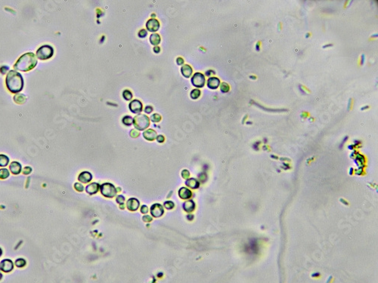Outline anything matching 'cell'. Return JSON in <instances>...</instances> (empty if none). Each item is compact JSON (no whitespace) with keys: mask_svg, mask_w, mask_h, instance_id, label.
<instances>
[{"mask_svg":"<svg viewBox=\"0 0 378 283\" xmlns=\"http://www.w3.org/2000/svg\"><path fill=\"white\" fill-rule=\"evenodd\" d=\"M148 209L147 206L146 205L142 206V208H141V212L143 213V214H146L148 212Z\"/></svg>","mask_w":378,"mask_h":283,"instance_id":"41","label":"cell"},{"mask_svg":"<svg viewBox=\"0 0 378 283\" xmlns=\"http://www.w3.org/2000/svg\"><path fill=\"white\" fill-rule=\"evenodd\" d=\"M150 42H151V44H152V45H158L160 42V35L158 34V33L151 34V36H150Z\"/></svg>","mask_w":378,"mask_h":283,"instance_id":"21","label":"cell"},{"mask_svg":"<svg viewBox=\"0 0 378 283\" xmlns=\"http://www.w3.org/2000/svg\"><path fill=\"white\" fill-rule=\"evenodd\" d=\"M138 36L140 37V38H144V37L147 36L148 32L146 31V30L142 29V30H141L139 32H138Z\"/></svg>","mask_w":378,"mask_h":283,"instance_id":"33","label":"cell"},{"mask_svg":"<svg viewBox=\"0 0 378 283\" xmlns=\"http://www.w3.org/2000/svg\"><path fill=\"white\" fill-rule=\"evenodd\" d=\"M181 72H182V74L185 78H189L191 76L192 73H193V70H192V68L191 67V66H189L188 64H185V65H183L182 67Z\"/></svg>","mask_w":378,"mask_h":283,"instance_id":"18","label":"cell"},{"mask_svg":"<svg viewBox=\"0 0 378 283\" xmlns=\"http://www.w3.org/2000/svg\"><path fill=\"white\" fill-rule=\"evenodd\" d=\"M130 136H131L132 138H137V137L139 136V132H138L136 130L133 129L130 131Z\"/></svg>","mask_w":378,"mask_h":283,"instance_id":"35","label":"cell"},{"mask_svg":"<svg viewBox=\"0 0 378 283\" xmlns=\"http://www.w3.org/2000/svg\"><path fill=\"white\" fill-rule=\"evenodd\" d=\"M10 176L9 171L7 168H0V179H7Z\"/></svg>","mask_w":378,"mask_h":283,"instance_id":"24","label":"cell"},{"mask_svg":"<svg viewBox=\"0 0 378 283\" xmlns=\"http://www.w3.org/2000/svg\"><path fill=\"white\" fill-rule=\"evenodd\" d=\"M146 27L147 30H148L151 32H156L159 30L160 28V23L159 21L156 19H150L148 21L147 24H146Z\"/></svg>","mask_w":378,"mask_h":283,"instance_id":"10","label":"cell"},{"mask_svg":"<svg viewBox=\"0 0 378 283\" xmlns=\"http://www.w3.org/2000/svg\"><path fill=\"white\" fill-rule=\"evenodd\" d=\"M129 107L132 113L138 114L142 111V104L138 100H133L129 103Z\"/></svg>","mask_w":378,"mask_h":283,"instance_id":"8","label":"cell"},{"mask_svg":"<svg viewBox=\"0 0 378 283\" xmlns=\"http://www.w3.org/2000/svg\"><path fill=\"white\" fill-rule=\"evenodd\" d=\"M6 87L12 93H18L23 89L24 79L20 73L15 70H10L8 73L5 79Z\"/></svg>","mask_w":378,"mask_h":283,"instance_id":"1","label":"cell"},{"mask_svg":"<svg viewBox=\"0 0 378 283\" xmlns=\"http://www.w3.org/2000/svg\"><path fill=\"white\" fill-rule=\"evenodd\" d=\"M191 83L197 88H202L205 85V77L201 73H196L191 78Z\"/></svg>","mask_w":378,"mask_h":283,"instance_id":"6","label":"cell"},{"mask_svg":"<svg viewBox=\"0 0 378 283\" xmlns=\"http://www.w3.org/2000/svg\"><path fill=\"white\" fill-rule=\"evenodd\" d=\"M101 193L103 196L108 198H113L117 194V190L113 184L110 183H105L101 186Z\"/></svg>","mask_w":378,"mask_h":283,"instance_id":"5","label":"cell"},{"mask_svg":"<svg viewBox=\"0 0 378 283\" xmlns=\"http://www.w3.org/2000/svg\"><path fill=\"white\" fill-rule=\"evenodd\" d=\"M194 208H195V204L193 200H188L183 204V209L187 212H192L194 210Z\"/></svg>","mask_w":378,"mask_h":283,"instance_id":"19","label":"cell"},{"mask_svg":"<svg viewBox=\"0 0 378 283\" xmlns=\"http://www.w3.org/2000/svg\"><path fill=\"white\" fill-rule=\"evenodd\" d=\"M151 122H159L160 120H161V116L160 114H158V113H154V114H153L151 116Z\"/></svg>","mask_w":378,"mask_h":283,"instance_id":"29","label":"cell"},{"mask_svg":"<svg viewBox=\"0 0 378 283\" xmlns=\"http://www.w3.org/2000/svg\"><path fill=\"white\" fill-rule=\"evenodd\" d=\"M185 184H186L188 187L192 188V189H197L199 186L198 181L194 178L188 179L186 181H185Z\"/></svg>","mask_w":378,"mask_h":283,"instance_id":"20","label":"cell"},{"mask_svg":"<svg viewBox=\"0 0 378 283\" xmlns=\"http://www.w3.org/2000/svg\"><path fill=\"white\" fill-rule=\"evenodd\" d=\"M220 85V81L216 77H210L207 80V86L210 89H216Z\"/></svg>","mask_w":378,"mask_h":283,"instance_id":"14","label":"cell"},{"mask_svg":"<svg viewBox=\"0 0 378 283\" xmlns=\"http://www.w3.org/2000/svg\"><path fill=\"white\" fill-rule=\"evenodd\" d=\"M156 139H157V140H158V142H159V143H163V142L164 141L165 138L163 135H158V136H157Z\"/></svg>","mask_w":378,"mask_h":283,"instance_id":"40","label":"cell"},{"mask_svg":"<svg viewBox=\"0 0 378 283\" xmlns=\"http://www.w3.org/2000/svg\"><path fill=\"white\" fill-rule=\"evenodd\" d=\"M182 176L183 178L186 179L190 176V173H189L188 170H183L182 172Z\"/></svg>","mask_w":378,"mask_h":283,"instance_id":"38","label":"cell"},{"mask_svg":"<svg viewBox=\"0 0 378 283\" xmlns=\"http://www.w3.org/2000/svg\"><path fill=\"white\" fill-rule=\"evenodd\" d=\"M37 64V60L36 55L32 52H28L23 54L17 60L14 66L15 70L23 72H27L33 70Z\"/></svg>","mask_w":378,"mask_h":283,"instance_id":"2","label":"cell"},{"mask_svg":"<svg viewBox=\"0 0 378 283\" xmlns=\"http://www.w3.org/2000/svg\"><path fill=\"white\" fill-rule=\"evenodd\" d=\"M92 179V174L89 172H83L79 174V177H78V180H79L80 182L83 183V184H87V183L90 182Z\"/></svg>","mask_w":378,"mask_h":283,"instance_id":"13","label":"cell"},{"mask_svg":"<svg viewBox=\"0 0 378 283\" xmlns=\"http://www.w3.org/2000/svg\"><path fill=\"white\" fill-rule=\"evenodd\" d=\"M164 213L163 207L160 204H154L151 207V214L154 218H160Z\"/></svg>","mask_w":378,"mask_h":283,"instance_id":"9","label":"cell"},{"mask_svg":"<svg viewBox=\"0 0 378 283\" xmlns=\"http://www.w3.org/2000/svg\"><path fill=\"white\" fill-rule=\"evenodd\" d=\"M139 205H140L139 201H138L137 199H135V198L129 199V200L127 201V203H126V207H127V209H129V211H136V210L139 208Z\"/></svg>","mask_w":378,"mask_h":283,"instance_id":"11","label":"cell"},{"mask_svg":"<svg viewBox=\"0 0 378 283\" xmlns=\"http://www.w3.org/2000/svg\"><path fill=\"white\" fill-rule=\"evenodd\" d=\"M201 95V91L199 89H194L191 92V97L192 99H197Z\"/></svg>","mask_w":378,"mask_h":283,"instance_id":"28","label":"cell"},{"mask_svg":"<svg viewBox=\"0 0 378 283\" xmlns=\"http://www.w3.org/2000/svg\"><path fill=\"white\" fill-rule=\"evenodd\" d=\"M26 261L24 258H17L15 261V265L17 267L19 268H22L25 266V265H26Z\"/></svg>","mask_w":378,"mask_h":283,"instance_id":"26","label":"cell"},{"mask_svg":"<svg viewBox=\"0 0 378 283\" xmlns=\"http://www.w3.org/2000/svg\"><path fill=\"white\" fill-rule=\"evenodd\" d=\"M174 206H175V205L173 202H172V201H167V202H164V207L168 210L173 209Z\"/></svg>","mask_w":378,"mask_h":283,"instance_id":"30","label":"cell"},{"mask_svg":"<svg viewBox=\"0 0 378 283\" xmlns=\"http://www.w3.org/2000/svg\"><path fill=\"white\" fill-rule=\"evenodd\" d=\"M150 125L149 118L144 114H138L133 118V125L136 129L143 131Z\"/></svg>","mask_w":378,"mask_h":283,"instance_id":"3","label":"cell"},{"mask_svg":"<svg viewBox=\"0 0 378 283\" xmlns=\"http://www.w3.org/2000/svg\"><path fill=\"white\" fill-rule=\"evenodd\" d=\"M123 96H124V99L126 100V101H130L132 98H133V94H132V92H130L129 90H124V92H123Z\"/></svg>","mask_w":378,"mask_h":283,"instance_id":"27","label":"cell"},{"mask_svg":"<svg viewBox=\"0 0 378 283\" xmlns=\"http://www.w3.org/2000/svg\"><path fill=\"white\" fill-rule=\"evenodd\" d=\"M53 54H54V49L49 45L41 46L36 51V57L42 60L49 59L53 56Z\"/></svg>","mask_w":378,"mask_h":283,"instance_id":"4","label":"cell"},{"mask_svg":"<svg viewBox=\"0 0 378 283\" xmlns=\"http://www.w3.org/2000/svg\"><path fill=\"white\" fill-rule=\"evenodd\" d=\"M14 269V263L12 260L4 259L0 262V270L5 273H10Z\"/></svg>","mask_w":378,"mask_h":283,"instance_id":"7","label":"cell"},{"mask_svg":"<svg viewBox=\"0 0 378 283\" xmlns=\"http://www.w3.org/2000/svg\"><path fill=\"white\" fill-rule=\"evenodd\" d=\"M14 101H15L17 104H22L26 101V97H25L24 94H15V97H14Z\"/></svg>","mask_w":378,"mask_h":283,"instance_id":"22","label":"cell"},{"mask_svg":"<svg viewBox=\"0 0 378 283\" xmlns=\"http://www.w3.org/2000/svg\"><path fill=\"white\" fill-rule=\"evenodd\" d=\"M176 62H177L178 65H182L184 64V60L182 58H178L177 60H176Z\"/></svg>","mask_w":378,"mask_h":283,"instance_id":"42","label":"cell"},{"mask_svg":"<svg viewBox=\"0 0 378 283\" xmlns=\"http://www.w3.org/2000/svg\"><path fill=\"white\" fill-rule=\"evenodd\" d=\"M144 138L148 140H154L157 138V132L153 129H148L143 133Z\"/></svg>","mask_w":378,"mask_h":283,"instance_id":"17","label":"cell"},{"mask_svg":"<svg viewBox=\"0 0 378 283\" xmlns=\"http://www.w3.org/2000/svg\"><path fill=\"white\" fill-rule=\"evenodd\" d=\"M2 278V273H0V280H1Z\"/></svg>","mask_w":378,"mask_h":283,"instance_id":"47","label":"cell"},{"mask_svg":"<svg viewBox=\"0 0 378 283\" xmlns=\"http://www.w3.org/2000/svg\"><path fill=\"white\" fill-rule=\"evenodd\" d=\"M123 123H124L125 125H132L133 124V117L129 116H124V118H123Z\"/></svg>","mask_w":378,"mask_h":283,"instance_id":"25","label":"cell"},{"mask_svg":"<svg viewBox=\"0 0 378 283\" xmlns=\"http://www.w3.org/2000/svg\"><path fill=\"white\" fill-rule=\"evenodd\" d=\"M2 255V249L0 248V257H1Z\"/></svg>","mask_w":378,"mask_h":283,"instance_id":"45","label":"cell"},{"mask_svg":"<svg viewBox=\"0 0 378 283\" xmlns=\"http://www.w3.org/2000/svg\"><path fill=\"white\" fill-rule=\"evenodd\" d=\"M9 170L12 174L15 175H17L21 172L22 171V167L20 163L18 162H12L9 165Z\"/></svg>","mask_w":378,"mask_h":283,"instance_id":"12","label":"cell"},{"mask_svg":"<svg viewBox=\"0 0 378 283\" xmlns=\"http://www.w3.org/2000/svg\"><path fill=\"white\" fill-rule=\"evenodd\" d=\"M9 163V158L6 155L0 154V167H6Z\"/></svg>","mask_w":378,"mask_h":283,"instance_id":"23","label":"cell"},{"mask_svg":"<svg viewBox=\"0 0 378 283\" xmlns=\"http://www.w3.org/2000/svg\"><path fill=\"white\" fill-rule=\"evenodd\" d=\"M179 196L182 199H188L191 197L192 193L191 190H188V188L182 187L179 190Z\"/></svg>","mask_w":378,"mask_h":283,"instance_id":"16","label":"cell"},{"mask_svg":"<svg viewBox=\"0 0 378 283\" xmlns=\"http://www.w3.org/2000/svg\"><path fill=\"white\" fill-rule=\"evenodd\" d=\"M221 90H222V92H224V93L229 92V85H228L227 83H222V85H221Z\"/></svg>","mask_w":378,"mask_h":283,"instance_id":"32","label":"cell"},{"mask_svg":"<svg viewBox=\"0 0 378 283\" xmlns=\"http://www.w3.org/2000/svg\"><path fill=\"white\" fill-rule=\"evenodd\" d=\"M143 220L145 222H150L151 220H152V218H151L150 216H144Z\"/></svg>","mask_w":378,"mask_h":283,"instance_id":"43","label":"cell"},{"mask_svg":"<svg viewBox=\"0 0 378 283\" xmlns=\"http://www.w3.org/2000/svg\"><path fill=\"white\" fill-rule=\"evenodd\" d=\"M187 218H188L189 220H191V218H193L194 217L192 216V215H191V216H190V215H188V216H187Z\"/></svg>","mask_w":378,"mask_h":283,"instance_id":"46","label":"cell"},{"mask_svg":"<svg viewBox=\"0 0 378 283\" xmlns=\"http://www.w3.org/2000/svg\"><path fill=\"white\" fill-rule=\"evenodd\" d=\"M154 51L155 53H159L160 51V47H158H158H157V46H156V47H154Z\"/></svg>","mask_w":378,"mask_h":283,"instance_id":"44","label":"cell"},{"mask_svg":"<svg viewBox=\"0 0 378 283\" xmlns=\"http://www.w3.org/2000/svg\"><path fill=\"white\" fill-rule=\"evenodd\" d=\"M74 188L75 190L78 192H83V190H84V186L80 184V183H75Z\"/></svg>","mask_w":378,"mask_h":283,"instance_id":"31","label":"cell"},{"mask_svg":"<svg viewBox=\"0 0 378 283\" xmlns=\"http://www.w3.org/2000/svg\"><path fill=\"white\" fill-rule=\"evenodd\" d=\"M99 184H97V183H92V184H89L88 186H86V187H85V191H86L87 193L90 194V195H93V194H95L98 193V191H99Z\"/></svg>","mask_w":378,"mask_h":283,"instance_id":"15","label":"cell"},{"mask_svg":"<svg viewBox=\"0 0 378 283\" xmlns=\"http://www.w3.org/2000/svg\"><path fill=\"white\" fill-rule=\"evenodd\" d=\"M116 200H117V202L119 204H123L124 202L125 201V198L124 196H121L119 195L117 197V199H116Z\"/></svg>","mask_w":378,"mask_h":283,"instance_id":"36","label":"cell"},{"mask_svg":"<svg viewBox=\"0 0 378 283\" xmlns=\"http://www.w3.org/2000/svg\"><path fill=\"white\" fill-rule=\"evenodd\" d=\"M152 111H153V107L151 106H146L145 109H144V112H145V113H147V114H149V113H151Z\"/></svg>","mask_w":378,"mask_h":283,"instance_id":"39","label":"cell"},{"mask_svg":"<svg viewBox=\"0 0 378 283\" xmlns=\"http://www.w3.org/2000/svg\"><path fill=\"white\" fill-rule=\"evenodd\" d=\"M8 70H9V67L8 66H2V67H0V73L2 74H5Z\"/></svg>","mask_w":378,"mask_h":283,"instance_id":"37","label":"cell"},{"mask_svg":"<svg viewBox=\"0 0 378 283\" xmlns=\"http://www.w3.org/2000/svg\"><path fill=\"white\" fill-rule=\"evenodd\" d=\"M31 172H32L31 167L27 166V167H25L24 169H23V174H24V175H28V174H30Z\"/></svg>","mask_w":378,"mask_h":283,"instance_id":"34","label":"cell"}]
</instances>
